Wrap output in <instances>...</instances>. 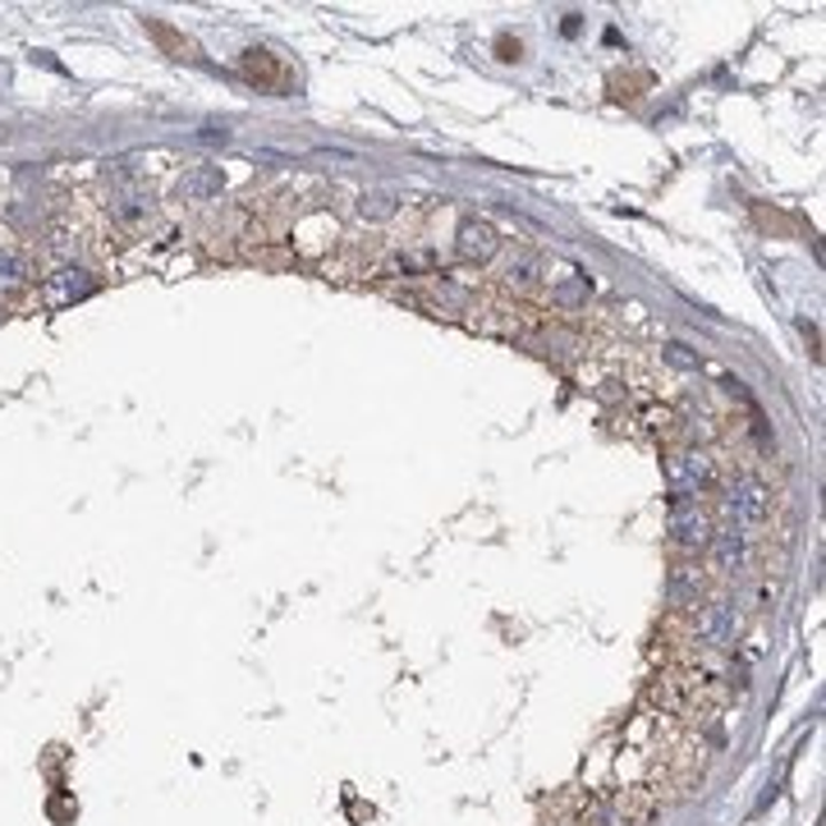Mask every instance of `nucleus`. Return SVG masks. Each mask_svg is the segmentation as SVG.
<instances>
[{
    "label": "nucleus",
    "mask_w": 826,
    "mask_h": 826,
    "mask_svg": "<svg viewBox=\"0 0 826 826\" xmlns=\"http://www.w3.org/2000/svg\"><path fill=\"white\" fill-rule=\"evenodd\" d=\"M721 505H726V519L735 523V529H744L748 538H754V529H767L771 523V486L767 482H758V478H735L730 486H726V496H721Z\"/></svg>",
    "instance_id": "obj_2"
},
{
    "label": "nucleus",
    "mask_w": 826,
    "mask_h": 826,
    "mask_svg": "<svg viewBox=\"0 0 826 826\" xmlns=\"http://www.w3.org/2000/svg\"><path fill=\"white\" fill-rule=\"evenodd\" d=\"M670 542H675V551H685V555L707 551L711 519H707V510L698 501H670Z\"/></svg>",
    "instance_id": "obj_3"
},
{
    "label": "nucleus",
    "mask_w": 826,
    "mask_h": 826,
    "mask_svg": "<svg viewBox=\"0 0 826 826\" xmlns=\"http://www.w3.org/2000/svg\"><path fill=\"white\" fill-rule=\"evenodd\" d=\"M707 597V574L698 570V566H675L670 570V602H675V611H689V607H698Z\"/></svg>",
    "instance_id": "obj_6"
},
{
    "label": "nucleus",
    "mask_w": 826,
    "mask_h": 826,
    "mask_svg": "<svg viewBox=\"0 0 826 826\" xmlns=\"http://www.w3.org/2000/svg\"><path fill=\"white\" fill-rule=\"evenodd\" d=\"M92 285H97V281H92L83 267H73V272H56V276L47 281V294H42V298H47L51 308H65V304H73V298L92 294Z\"/></svg>",
    "instance_id": "obj_7"
},
{
    "label": "nucleus",
    "mask_w": 826,
    "mask_h": 826,
    "mask_svg": "<svg viewBox=\"0 0 826 826\" xmlns=\"http://www.w3.org/2000/svg\"><path fill=\"white\" fill-rule=\"evenodd\" d=\"M358 212H363L367 220H391V216L400 212V203H395V194H391V189H372V194H363Z\"/></svg>",
    "instance_id": "obj_12"
},
{
    "label": "nucleus",
    "mask_w": 826,
    "mask_h": 826,
    "mask_svg": "<svg viewBox=\"0 0 826 826\" xmlns=\"http://www.w3.org/2000/svg\"><path fill=\"white\" fill-rule=\"evenodd\" d=\"M547 289H551L555 308H583L588 304V276L579 267H570V262H566V276H547Z\"/></svg>",
    "instance_id": "obj_8"
},
{
    "label": "nucleus",
    "mask_w": 826,
    "mask_h": 826,
    "mask_svg": "<svg viewBox=\"0 0 826 826\" xmlns=\"http://www.w3.org/2000/svg\"><path fill=\"white\" fill-rule=\"evenodd\" d=\"M0 281H10V285L28 281V257H23V253H14V248L0 253Z\"/></svg>",
    "instance_id": "obj_14"
},
{
    "label": "nucleus",
    "mask_w": 826,
    "mask_h": 826,
    "mask_svg": "<svg viewBox=\"0 0 826 826\" xmlns=\"http://www.w3.org/2000/svg\"><path fill=\"white\" fill-rule=\"evenodd\" d=\"M707 551H711V570H717L721 579H730V574H739L748 566V533L735 529V523H726V529H711Z\"/></svg>",
    "instance_id": "obj_4"
},
{
    "label": "nucleus",
    "mask_w": 826,
    "mask_h": 826,
    "mask_svg": "<svg viewBox=\"0 0 826 826\" xmlns=\"http://www.w3.org/2000/svg\"><path fill=\"white\" fill-rule=\"evenodd\" d=\"M110 216H116L125 230H142V225L157 216V207H153V198H142V194H125V198L110 203Z\"/></svg>",
    "instance_id": "obj_10"
},
{
    "label": "nucleus",
    "mask_w": 826,
    "mask_h": 826,
    "mask_svg": "<svg viewBox=\"0 0 826 826\" xmlns=\"http://www.w3.org/2000/svg\"><path fill=\"white\" fill-rule=\"evenodd\" d=\"M216 194H220V170H212V166H198L179 179V198H189V203H207Z\"/></svg>",
    "instance_id": "obj_11"
},
{
    "label": "nucleus",
    "mask_w": 826,
    "mask_h": 826,
    "mask_svg": "<svg viewBox=\"0 0 826 826\" xmlns=\"http://www.w3.org/2000/svg\"><path fill=\"white\" fill-rule=\"evenodd\" d=\"M666 478H670V501H694L698 492L721 482V460H711L707 450H670Z\"/></svg>",
    "instance_id": "obj_1"
},
{
    "label": "nucleus",
    "mask_w": 826,
    "mask_h": 826,
    "mask_svg": "<svg viewBox=\"0 0 826 826\" xmlns=\"http://www.w3.org/2000/svg\"><path fill=\"white\" fill-rule=\"evenodd\" d=\"M455 248L464 262H473V267H482V262H492L501 253V235H496V225L492 220H482V216H469L460 225V235H455Z\"/></svg>",
    "instance_id": "obj_5"
},
{
    "label": "nucleus",
    "mask_w": 826,
    "mask_h": 826,
    "mask_svg": "<svg viewBox=\"0 0 826 826\" xmlns=\"http://www.w3.org/2000/svg\"><path fill=\"white\" fill-rule=\"evenodd\" d=\"M244 73L253 83H281V69L267 60V51H248L244 56Z\"/></svg>",
    "instance_id": "obj_13"
},
{
    "label": "nucleus",
    "mask_w": 826,
    "mask_h": 826,
    "mask_svg": "<svg viewBox=\"0 0 826 826\" xmlns=\"http://www.w3.org/2000/svg\"><path fill=\"white\" fill-rule=\"evenodd\" d=\"M538 272H542V262L533 253H514V257H505V267H501V285L514 289V294H529L538 285Z\"/></svg>",
    "instance_id": "obj_9"
}]
</instances>
